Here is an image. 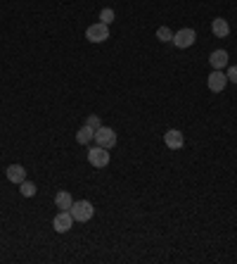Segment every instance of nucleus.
I'll return each instance as SVG.
<instances>
[{
  "mask_svg": "<svg viewBox=\"0 0 237 264\" xmlns=\"http://www.w3.org/2000/svg\"><path fill=\"white\" fill-rule=\"evenodd\" d=\"M88 162L93 164L95 169H105L109 164V153H107V148H90L88 150Z\"/></svg>",
  "mask_w": 237,
  "mask_h": 264,
  "instance_id": "39448f33",
  "label": "nucleus"
},
{
  "mask_svg": "<svg viewBox=\"0 0 237 264\" xmlns=\"http://www.w3.org/2000/svg\"><path fill=\"white\" fill-rule=\"evenodd\" d=\"M95 143L100 145V148H114L117 145V131L114 129H109V126H100L97 131H95V138H93Z\"/></svg>",
  "mask_w": 237,
  "mask_h": 264,
  "instance_id": "7ed1b4c3",
  "label": "nucleus"
},
{
  "mask_svg": "<svg viewBox=\"0 0 237 264\" xmlns=\"http://www.w3.org/2000/svg\"><path fill=\"white\" fill-rule=\"evenodd\" d=\"M225 76H228V81H233V84H237V64H233V67L228 69V74H225Z\"/></svg>",
  "mask_w": 237,
  "mask_h": 264,
  "instance_id": "a211bd4d",
  "label": "nucleus"
},
{
  "mask_svg": "<svg viewBox=\"0 0 237 264\" xmlns=\"http://www.w3.org/2000/svg\"><path fill=\"white\" fill-rule=\"evenodd\" d=\"M195 41H197V31L185 26V29H180V31L173 34V41H171V43H176V48L185 50V48H190V46H195Z\"/></svg>",
  "mask_w": 237,
  "mask_h": 264,
  "instance_id": "f03ea898",
  "label": "nucleus"
},
{
  "mask_svg": "<svg viewBox=\"0 0 237 264\" xmlns=\"http://www.w3.org/2000/svg\"><path fill=\"white\" fill-rule=\"evenodd\" d=\"M74 224V216H71L69 210H59V214L52 219V228L57 231V233H67Z\"/></svg>",
  "mask_w": 237,
  "mask_h": 264,
  "instance_id": "423d86ee",
  "label": "nucleus"
},
{
  "mask_svg": "<svg viewBox=\"0 0 237 264\" xmlns=\"http://www.w3.org/2000/svg\"><path fill=\"white\" fill-rule=\"evenodd\" d=\"M164 143L168 150H180L183 145H185V138H183V133L178 131V129H168L164 133Z\"/></svg>",
  "mask_w": 237,
  "mask_h": 264,
  "instance_id": "6e6552de",
  "label": "nucleus"
},
{
  "mask_svg": "<svg viewBox=\"0 0 237 264\" xmlns=\"http://www.w3.org/2000/svg\"><path fill=\"white\" fill-rule=\"evenodd\" d=\"M157 41H161V43H171V41H173V31H171L168 26H159V29H157Z\"/></svg>",
  "mask_w": 237,
  "mask_h": 264,
  "instance_id": "2eb2a0df",
  "label": "nucleus"
},
{
  "mask_svg": "<svg viewBox=\"0 0 237 264\" xmlns=\"http://www.w3.org/2000/svg\"><path fill=\"white\" fill-rule=\"evenodd\" d=\"M93 138H95V131H93V129H90V126H81V129L76 131V141H79V143H81V145L90 143Z\"/></svg>",
  "mask_w": 237,
  "mask_h": 264,
  "instance_id": "ddd939ff",
  "label": "nucleus"
},
{
  "mask_svg": "<svg viewBox=\"0 0 237 264\" xmlns=\"http://www.w3.org/2000/svg\"><path fill=\"white\" fill-rule=\"evenodd\" d=\"M5 176L12 183H22V181H26V169L22 164H10V167L5 169Z\"/></svg>",
  "mask_w": 237,
  "mask_h": 264,
  "instance_id": "1a4fd4ad",
  "label": "nucleus"
},
{
  "mask_svg": "<svg viewBox=\"0 0 237 264\" xmlns=\"http://www.w3.org/2000/svg\"><path fill=\"white\" fill-rule=\"evenodd\" d=\"M206 86H209L211 93H221L225 86H228V76H225L221 69H213V72L209 74V79H206Z\"/></svg>",
  "mask_w": 237,
  "mask_h": 264,
  "instance_id": "0eeeda50",
  "label": "nucleus"
},
{
  "mask_svg": "<svg viewBox=\"0 0 237 264\" xmlns=\"http://www.w3.org/2000/svg\"><path fill=\"white\" fill-rule=\"evenodd\" d=\"M211 31H213V36L228 38V34H230V24H228V19L216 17V19H213V24H211Z\"/></svg>",
  "mask_w": 237,
  "mask_h": 264,
  "instance_id": "9b49d317",
  "label": "nucleus"
},
{
  "mask_svg": "<svg viewBox=\"0 0 237 264\" xmlns=\"http://www.w3.org/2000/svg\"><path fill=\"white\" fill-rule=\"evenodd\" d=\"M209 64H211V69H223V67H228V53H225V50H213L211 55H209Z\"/></svg>",
  "mask_w": 237,
  "mask_h": 264,
  "instance_id": "9d476101",
  "label": "nucleus"
},
{
  "mask_svg": "<svg viewBox=\"0 0 237 264\" xmlns=\"http://www.w3.org/2000/svg\"><path fill=\"white\" fill-rule=\"evenodd\" d=\"M85 38H88L90 43H105L107 38H109V26L102 24V22L88 26V29H85Z\"/></svg>",
  "mask_w": 237,
  "mask_h": 264,
  "instance_id": "20e7f679",
  "label": "nucleus"
},
{
  "mask_svg": "<svg viewBox=\"0 0 237 264\" xmlns=\"http://www.w3.org/2000/svg\"><path fill=\"white\" fill-rule=\"evenodd\" d=\"M55 205H57V210H69L71 205H74V198H71L69 191H59L55 195Z\"/></svg>",
  "mask_w": 237,
  "mask_h": 264,
  "instance_id": "f8f14e48",
  "label": "nucleus"
},
{
  "mask_svg": "<svg viewBox=\"0 0 237 264\" xmlns=\"http://www.w3.org/2000/svg\"><path fill=\"white\" fill-rule=\"evenodd\" d=\"M69 212H71V216H74V221H90L95 214V207H93V203H88V200H74Z\"/></svg>",
  "mask_w": 237,
  "mask_h": 264,
  "instance_id": "f257e3e1",
  "label": "nucleus"
},
{
  "mask_svg": "<svg viewBox=\"0 0 237 264\" xmlns=\"http://www.w3.org/2000/svg\"><path fill=\"white\" fill-rule=\"evenodd\" d=\"M85 126H90L93 131H97V129L102 126V121H100V117H97V114H88V119H85Z\"/></svg>",
  "mask_w": 237,
  "mask_h": 264,
  "instance_id": "f3484780",
  "label": "nucleus"
},
{
  "mask_svg": "<svg viewBox=\"0 0 237 264\" xmlns=\"http://www.w3.org/2000/svg\"><path fill=\"white\" fill-rule=\"evenodd\" d=\"M114 17H117V14H114V10H112V7H105V10L100 12V22L109 26L112 22H114Z\"/></svg>",
  "mask_w": 237,
  "mask_h": 264,
  "instance_id": "dca6fc26",
  "label": "nucleus"
},
{
  "mask_svg": "<svg viewBox=\"0 0 237 264\" xmlns=\"http://www.w3.org/2000/svg\"><path fill=\"white\" fill-rule=\"evenodd\" d=\"M36 191H38V188H36V183H31V181H22V183H19V193H22L24 198H34Z\"/></svg>",
  "mask_w": 237,
  "mask_h": 264,
  "instance_id": "4468645a",
  "label": "nucleus"
}]
</instances>
